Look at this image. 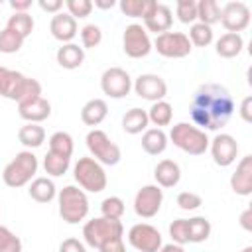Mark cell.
<instances>
[{
  "label": "cell",
  "mask_w": 252,
  "mask_h": 252,
  "mask_svg": "<svg viewBox=\"0 0 252 252\" xmlns=\"http://www.w3.org/2000/svg\"><path fill=\"white\" fill-rule=\"evenodd\" d=\"M154 4H156L154 0H122L118 4V8L128 18H142L144 20L148 16V12L154 8Z\"/></svg>",
  "instance_id": "d6a6232c"
},
{
  "label": "cell",
  "mask_w": 252,
  "mask_h": 252,
  "mask_svg": "<svg viewBox=\"0 0 252 252\" xmlns=\"http://www.w3.org/2000/svg\"><path fill=\"white\" fill-rule=\"evenodd\" d=\"M18 140H20V144L26 146L28 150L39 148V146L45 142V130H43V126H39V124L26 122V124L18 130Z\"/></svg>",
  "instance_id": "83f0119b"
},
{
  "label": "cell",
  "mask_w": 252,
  "mask_h": 252,
  "mask_svg": "<svg viewBox=\"0 0 252 252\" xmlns=\"http://www.w3.org/2000/svg\"><path fill=\"white\" fill-rule=\"evenodd\" d=\"M98 252H126V246H124L122 236H118V238H112V240L104 242V244L98 248Z\"/></svg>",
  "instance_id": "bcb514c9"
},
{
  "label": "cell",
  "mask_w": 252,
  "mask_h": 252,
  "mask_svg": "<svg viewBox=\"0 0 252 252\" xmlns=\"http://www.w3.org/2000/svg\"><path fill=\"white\" fill-rule=\"evenodd\" d=\"M240 118L244 122H252V96H244L240 102Z\"/></svg>",
  "instance_id": "c3c4849f"
},
{
  "label": "cell",
  "mask_w": 252,
  "mask_h": 252,
  "mask_svg": "<svg viewBox=\"0 0 252 252\" xmlns=\"http://www.w3.org/2000/svg\"><path fill=\"white\" fill-rule=\"evenodd\" d=\"M211 222L209 219L205 217H193V219H187V240L193 242V244H199V242H205L209 236H211Z\"/></svg>",
  "instance_id": "f1b7e54d"
},
{
  "label": "cell",
  "mask_w": 252,
  "mask_h": 252,
  "mask_svg": "<svg viewBox=\"0 0 252 252\" xmlns=\"http://www.w3.org/2000/svg\"><path fill=\"white\" fill-rule=\"evenodd\" d=\"M73 177L79 187L89 193H100L108 183L104 167L94 158H79V161L73 165Z\"/></svg>",
  "instance_id": "8992f818"
},
{
  "label": "cell",
  "mask_w": 252,
  "mask_h": 252,
  "mask_svg": "<svg viewBox=\"0 0 252 252\" xmlns=\"http://www.w3.org/2000/svg\"><path fill=\"white\" fill-rule=\"evenodd\" d=\"M230 189L242 197H248L252 193V156L250 154H246L236 163V169L230 175Z\"/></svg>",
  "instance_id": "e0dca14e"
},
{
  "label": "cell",
  "mask_w": 252,
  "mask_h": 252,
  "mask_svg": "<svg viewBox=\"0 0 252 252\" xmlns=\"http://www.w3.org/2000/svg\"><path fill=\"white\" fill-rule=\"evenodd\" d=\"M24 45V37L8 28L0 30V53H16Z\"/></svg>",
  "instance_id": "8d00e7d4"
},
{
  "label": "cell",
  "mask_w": 252,
  "mask_h": 252,
  "mask_svg": "<svg viewBox=\"0 0 252 252\" xmlns=\"http://www.w3.org/2000/svg\"><path fill=\"white\" fill-rule=\"evenodd\" d=\"M197 20L205 26H213L220 22V6L217 0H201L197 2Z\"/></svg>",
  "instance_id": "1f68e13d"
},
{
  "label": "cell",
  "mask_w": 252,
  "mask_h": 252,
  "mask_svg": "<svg viewBox=\"0 0 252 252\" xmlns=\"http://www.w3.org/2000/svg\"><path fill=\"white\" fill-rule=\"evenodd\" d=\"M49 32H51V35H53L57 41H61V43H71L73 37H75L77 32H79L77 20H75L73 16H69L67 12H59V14H55V16L51 18V22H49Z\"/></svg>",
  "instance_id": "d6986e66"
},
{
  "label": "cell",
  "mask_w": 252,
  "mask_h": 252,
  "mask_svg": "<svg viewBox=\"0 0 252 252\" xmlns=\"http://www.w3.org/2000/svg\"><path fill=\"white\" fill-rule=\"evenodd\" d=\"M128 242L138 252H159V248L163 246L159 230L148 222H138V224L130 226Z\"/></svg>",
  "instance_id": "8fae6325"
},
{
  "label": "cell",
  "mask_w": 252,
  "mask_h": 252,
  "mask_svg": "<svg viewBox=\"0 0 252 252\" xmlns=\"http://www.w3.org/2000/svg\"><path fill=\"white\" fill-rule=\"evenodd\" d=\"M18 114L32 124H39L51 114V102L45 96H37L33 100H26L18 104Z\"/></svg>",
  "instance_id": "ffe728a7"
},
{
  "label": "cell",
  "mask_w": 252,
  "mask_h": 252,
  "mask_svg": "<svg viewBox=\"0 0 252 252\" xmlns=\"http://www.w3.org/2000/svg\"><path fill=\"white\" fill-rule=\"evenodd\" d=\"M209 148H211V156H213V161L220 167H228L236 161V156H238V142L234 136L230 134H217L211 142H209Z\"/></svg>",
  "instance_id": "9a60e30c"
},
{
  "label": "cell",
  "mask_w": 252,
  "mask_h": 252,
  "mask_svg": "<svg viewBox=\"0 0 252 252\" xmlns=\"http://www.w3.org/2000/svg\"><path fill=\"white\" fill-rule=\"evenodd\" d=\"M191 118L197 128L217 132L220 130L234 112V100L226 87L219 83H203L191 98Z\"/></svg>",
  "instance_id": "6da1fadb"
},
{
  "label": "cell",
  "mask_w": 252,
  "mask_h": 252,
  "mask_svg": "<svg viewBox=\"0 0 252 252\" xmlns=\"http://www.w3.org/2000/svg\"><path fill=\"white\" fill-rule=\"evenodd\" d=\"M159 252H185V248L183 246H179V244H165V246H161L159 248Z\"/></svg>",
  "instance_id": "f5cc1de1"
},
{
  "label": "cell",
  "mask_w": 252,
  "mask_h": 252,
  "mask_svg": "<svg viewBox=\"0 0 252 252\" xmlns=\"http://www.w3.org/2000/svg\"><path fill=\"white\" fill-rule=\"evenodd\" d=\"M28 193L35 203H49L57 197V187L49 177H35L30 181Z\"/></svg>",
  "instance_id": "cb8c5ba5"
},
{
  "label": "cell",
  "mask_w": 252,
  "mask_h": 252,
  "mask_svg": "<svg viewBox=\"0 0 252 252\" xmlns=\"http://www.w3.org/2000/svg\"><path fill=\"white\" fill-rule=\"evenodd\" d=\"M0 96H4L8 100H16L20 104V102L33 100V98L41 96V85H39V81L26 77L20 71L0 65Z\"/></svg>",
  "instance_id": "7a4b0ae2"
},
{
  "label": "cell",
  "mask_w": 252,
  "mask_h": 252,
  "mask_svg": "<svg viewBox=\"0 0 252 252\" xmlns=\"http://www.w3.org/2000/svg\"><path fill=\"white\" fill-rule=\"evenodd\" d=\"M59 252H87L85 244L79 240V238H65L61 244H59Z\"/></svg>",
  "instance_id": "f6af8a7d"
},
{
  "label": "cell",
  "mask_w": 252,
  "mask_h": 252,
  "mask_svg": "<svg viewBox=\"0 0 252 252\" xmlns=\"http://www.w3.org/2000/svg\"><path fill=\"white\" fill-rule=\"evenodd\" d=\"M55 59H57V63H59L63 69L73 71V69H79V67L83 65V61H85V49L79 47V45L73 43V41H71V43H63V45L57 49Z\"/></svg>",
  "instance_id": "7402d4cb"
},
{
  "label": "cell",
  "mask_w": 252,
  "mask_h": 252,
  "mask_svg": "<svg viewBox=\"0 0 252 252\" xmlns=\"http://www.w3.org/2000/svg\"><path fill=\"white\" fill-rule=\"evenodd\" d=\"M39 4V8L43 10V12H49V14H59L61 12V8H63V0H39L37 2Z\"/></svg>",
  "instance_id": "7dc6e473"
},
{
  "label": "cell",
  "mask_w": 252,
  "mask_h": 252,
  "mask_svg": "<svg viewBox=\"0 0 252 252\" xmlns=\"http://www.w3.org/2000/svg\"><path fill=\"white\" fill-rule=\"evenodd\" d=\"M169 236H171V242L173 244H187V219H177L169 224Z\"/></svg>",
  "instance_id": "ee69618b"
},
{
  "label": "cell",
  "mask_w": 252,
  "mask_h": 252,
  "mask_svg": "<svg viewBox=\"0 0 252 252\" xmlns=\"http://www.w3.org/2000/svg\"><path fill=\"white\" fill-rule=\"evenodd\" d=\"M242 47H244V37L240 33H228V32L222 33L217 39V45H215L217 55H220L224 59H232V57L240 55Z\"/></svg>",
  "instance_id": "484cf974"
},
{
  "label": "cell",
  "mask_w": 252,
  "mask_h": 252,
  "mask_svg": "<svg viewBox=\"0 0 252 252\" xmlns=\"http://www.w3.org/2000/svg\"><path fill=\"white\" fill-rule=\"evenodd\" d=\"M167 140H171L175 148H179L189 156H203L209 150V142H211L205 130L189 122H177L175 126H171Z\"/></svg>",
  "instance_id": "277c9868"
},
{
  "label": "cell",
  "mask_w": 252,
  "mask_h": 252,
  "mask_svg": "<svg viewBox=\"0 0 252 252\" xmlns=\"http://www.w3.org/2000/svg\"><path fill=\"white\" fill-rule=\"evenodd\" d=\"M220 24L228 33H240L250 24V8L244 2H226L220 8Z\"/></svg>",
  "instance_id": "5bb4252c"
},
{
  "label": "cell",
  "mask_w": 252,
  "mask_h": 252,
  "mask_svg": "<svg viewBox=\"0 0 252 252\" xmlns=\"http://www.w3.org/2000/svg\"><path fill=\"white\" fill-rule=\"evenodd\" d=\"M242 252H252V246H246V248H242Z\"/></svg>",
  "instance_id": "db71d44e"
},
{
  "label": "cell",
  "mask_w": 252,
  "mask_h": 252,
  "mask_svg": "<svg viewBox=\"0 0 252 252\" xmlns=\"http://www.w3.org/2000/svg\"><path fill=\"white\" fill-rule=\"evenodd\" d=\"M148 112V120L161 128V126H169L171 124V118H173V106L167 102V100H158V102H152L150 110Z\"/></svg>",
  "instance_id": "f546056e"
},
{
  "label": "cell",
  "mask_w": 252,
  "mask_h": 252,
  "mask_svg": "<svg viewBox=\"0 0 252 252\" xmlns=\"http://www.w3.org/2000/svg\"><path fill=\"white\" fill-rule=\"evenodd\" d=\"M175 14L181 24H195L197 20V2L195 0H177Z\"/></svg>",
  "instance_id": "f35d334b"
},
{
  "label": "cell",
  "mask_w": 252,
  "mask_h": 252,
  "mask_svg": "<svg viewBox=\"0 0 252 252\" xmlns=\"http://www.w3.org/2000/svg\"><path fill=\"white\" fill-rule=\"evenodd\" d=\"M122 47H124V53L132 59H142L154 49L152 39H150V35L142 24H130L124 28Z\"/></svg>",
  "instance_id": "30bf717a"
},
{
  "label": "cell",
  "mask_w": 252,
  "mask_h": 252,
  "mask_svg": "<svg viewBox=\"0 0 252 252\" xmlns=\"http://www.w3.org/2000/svg\"><path fill=\"white\" fill-rule=\"evenodd\" d=\"M187 37H189L191 45L207 47V45L213 43L215 33H213V28H211V26H205V24H201V22H195V24H191V28H189V35H187Z\"/></svg>",
  "instance_id": "d590c367"
},
{
  "label": "cell",
  "mask_w": 252,
  "mask_h": 252,
  "mask_svg": "<svg viewBox=\"0 0 252 252\" xmlns=\"http://www.w3.org/2000/svg\"><path fill=\"white\" fill-rule=\"evenodd\" d=\"M6 28L12 30V32H16V33H20V35L26 39V37L33 32V18H32L28 12H22V14L14 12V14L8 18Z\"/></svg>",
  "instance_id": "e575fe53"
},
{
  "label": "cell",
  "mask_w": 252,
  "mask_h": 252,
  "mask_svg": "<svg viewBox=\"0 0 252 252\" xmlns=\"http://www.w3.org/2000/svg\"><path fill=\"white\" fill-rule=\"evenodd\" d=\"M152 47L161 55V57H167V59H181V57H187L193 49L187 33L183 32H165V33H159L156 35Z\"/></svg>",
  "instance_id": "9c48e42d"
},
{
  "label": "cell",
  "mask_w": 252,
  "mask_h": 252,
  "mask_svg": "<svg viewBox=\"0 0 252 252\" xmlns=\"http://www.w3.org/2000/svg\"><path fill=\"white\" fill-rule=\"evenodd\" d=\"M250 219H252V209L248 207V209H244L242 215H240V226H242L246 232L252 230V220H250Z\"/></svg>",
  "instance_id": "f907efd6"
},
{
  "label": "cell",
  "mask_w": 252,
  "mask_h": 252,
  "mask_svg": "<svg viewBox=\"0 0 252 252\" xmlns=\"http://www.w3.org/2000/svg\"><path fill=\"white\" fill-rule=\"evenodd\" d=\"M142 148L150 156H159L167 148V134L161 128H148L142 134Z\"/></svg>",
  "instance_id": "4316f807"
},
{
  "label": "cell",
  "mask_w": 252,
  "mask_h": 252,
  "mask_svg": "<svg viewBox=\"0 0 252 252\" xmlns=\"http://www.w3.org/2000/svg\"><path fill=\"white\" fill-rule=\"evenodd\" d=\"M85 142H87V148L91 152V158H94L100 165H116L122 158L120 148L108 138V134L104 130L93 128L87 134Z\"/></svg>",
  "instance_id": "ba28073f"
},
{
  "label": "cell",
  "mask_w": 252,
  "mask_h": 252,
  "mask_svg": "<svg viewBox=\"0 0 252 252\" xmlns=\"http://www.w3.org/2000/svg\"><path fill=\"white\" fill-rule=\"evenodd\" d=\"M100 89L110 98H124L132 89V79L126 69L110 67L100 77Z\"/></svg>",
  "instance_id": "4fadbf2b"
},
{
  "label": "cell",
  "mask_w": 252,
  "mask_h": 252,
  "mask_svg": "<svg viewBox=\"0 0 252 252\" xmlns=\"http://www.w3.org/2000/svg\"><path fill=\"white\" fill-rule=\"evenodd\" d=\"M175 201H177L179 209H183V211H195L203 205V197L199 193H193V191H181Z\"/></svg>",
  "instance_id": "7bdbcfd3"
},
{
  "label": "cell",
  "mask_w": 252,
  "mask_h": 252,
  "mask_svg": "<svg viewBox=\"0 0 252 252\" xmlns=\"http://www.w3.org/2000/svg\"><path fill=\"white\" fill-rule=\"evenodd\" d=\"M108 114V104L104 98H91L89 102H85V106L81 108V120L87 126H98Z\"/></svg>",
  "instance_id": "603a6c76"
},
{
  "label": "cell",
  "mask_w": 252,
  "mask_h": 252,
  "mask_svg": "<svg viewBox=\"0 0 252 252\" xmlns=\"http://www.w3.org/2000/svg\"><path fill=\"white\" fill-rule=\"evenodd\" d=\"M124 211H126L124 201H122L120 197H116V195H110V197H106V199L100 203V213H102V217H106V219H116V220H120L122 215H124Z\"/></svg>",
  "instance_id": "74e56055"
},
{
  "label": "cell",
  "mask_w": 252,
  "mask_h": 252,
  "mask_svg": "<svg viewBox=\"0 0 252 252\" xmlns=\"http://www.w3.org/2000/svg\"><path fill=\"white\" fill-rule=\"evenodd\" d=\"M100 8V10H110V8H114L116 6V2L114 0H94L93 2V8Z\"/></svg>",
  "instance_id": "816d5d0a"
},
{
  "label": "cell",
  "mask_w": 252,
  "mask_h": 252,
  "mask_svg": "<svg viewBox=\"0 0 252 252\" xmlns=\"http://www.w3.org/2000/svg\"><path fill=\"white\" fill-rule=\"evenodd\" d=\"M37 167H39V161H37L35 154L32 150H24V152H18L6 163L4 171H2V179L8 187L18 189V187L28 185L35 177Z\"/></svg>",
  "instance_id": "3957f363"
},
{
  "label": "cell",
  "mask_w": 252,
  "mask_h": 252,
  "mask_svg": "<svg viewBox=\"0 0 252 252\" xmlns=\"http://www.w3.org/2000/svg\"><path fill=\"white\" fill-rule=\"evenodd\" d=\"M163 203V191L159 185H144L134 197V213L142 219H152L159 213Z\"/></svg>",
  "instance_id": "7c38bea8"
},
{
  "label": "cell",
  "mask_w": 252,
  "mask_h": 252,
  "mask_svg": "<svg viewBox=\"0 0 252 252\" xmlns=\"http://www.w3.org/2000/svg\"><path fill=\"white\" fill-rule=\"evenodd\" d=\"M73 136L69 132H53L49 136V152L51 154H57V156H63V158H71L73 156Z\"/></svg>",
  "instance_id": "4dcf8cb0"
},
{
  "label": "cell",
  "mask_w": 252,
  "mask_h": 252,
  "mask_svg": "<svg viewBox=\"0 0 252 252\" xmlns=\"http://www.w3.org/2000/svg\"><path fill=\"white\" fill-rule=\"evenodd\" d=\"M65 6H67V14L73 16L75 20L77 18H87L93 12V2L91 0H67Z\"/></svg>",
  "instance_id": "b9f144b4"
},
{
  "label": "cell",
  "mask_w": 252,
  "mask_h": 252,
  "mask_svg": "<svg viewBox=\"0 0 252 252\" xmlns=\"http://www.w3.org/2000/svg\"><path fill=\"white\" fill-rule=\"evenodd\" d=\"M10 6L14 12L22 14V12H28L32 8V0H10Z\"/></svg>",
  "instance_id": "681fc988"
},
{
  "label": "cell",
  "mask_w": 252,
  "mask_h": 252,
  "mask_svg": "<svg viewBox=\"0 0 252 252\" xmlns=\"http://www.w3.org/2000/svg\"><path fill=\"white\" fill-rule=\"evenodd\" d=\"M124 234V226L116 219H106V217H96L85 222L83 226V238L91 248H100L104 242L118 238Z\"/></svg>",
  "instance_id": "52a82bcc"
},
{
  "label": "cell",
  "mask_w": 252,
  "mask_h": 252,
  "mask_svg": "<svg viewBox=\"0 0 252 252\" xmlns=\"http://www.w3.org/2000/svg\"><path fill=\"white\" fill-rule=\"evenodd\" d=\"M134 93L140 98H146L150 102H158V100H165L167 94V85L159 75L154 73H142L136 81H134Z\"/></svg>",
  "instance_id": "2e32d148"
},
{
  "label": "cell",
  "mask_w": 252,
  "mask_h": 252,
  "mask_svg": "<svg viewBox=\"0 0 252 252\" xmlns=\"http://www.w3.org/2000/svg\"><path fill=\"white\" fill-rule=\"evenodd\" d=\"M102 41V32L96 24H87L81 28V43L83 49H93Z\"/></svg>",
  "instance_id": "ab89813d"
},
{
  "label": "cell",
  "mask_w": 252,
  "mask_h": 252,
  "mask_svg": "<svg viewBox=\"0 0 252 252\" xmlns=\"http://www.w3.org/2000/svg\"><path fill=\"white\" fill-rule=\"evenodd\" d=\"M173 24V16H171V8L165 4H154V8L148 12V16L144 18V30L146 32H154L156 35L165 33L171 30Z\"/></svg>",
  "instance_id": "ac0fdd59"
},
{
  "label": "cell",
  "mask_w": 252,
  "mask_h": 252,
  "mask_svg": "<svg viewBox=\"0 0 252 252\" xmlns=\"http://www.w3.org/2000/svg\"><path fill=\"white\" fill-rule=\"evenodd\" d=\"M0 252H22V240L8 226L0 224Z\"/></svg>",
  "instance_id": "60d3db41"
},
{
  "label": "cell",
  "mask_w": 252,
  "mask_h": 252,
  "mask_svg": "<svg viewBox=\"0 0 252 252\" xmlns=\"http://www.w3.org/2000/svg\"><path fill=\"white\" fill-rule=\"evenodd\" d=\"M154 177H156L159 187H165V189L175 187L179 183V179H181V167L173 159H161L154 167Z\"/></svg>",
  "instance_id": "44dd1931"
},
{
  "label": "cell",
  "mask_w": 252,
  "mask_h": 252,
  "mask_svg": "<svg viewBox=\"0 0 252 252\" xmlns=\"http://www.w3.org/2000/svg\"><path fill=\"white\" fill-rule=\"evenodd\" d=\"M59 217L67 224H79L89 215V197L77 185H65L57 193Z\"/></svg>",
  "instance_id": "5b68a950"
},
{
  "label": "cell",
  "mask_w": 252,
  "mask_h": 252,
  "mask_svg": "<svg viewBox=\"0 0 252 252\" xmlns=\"http://www.w3.org/2000/svg\"><path fill=\"white\" fill-rule=\"evenodd\" d=\"M148 124H150L148 112L144 108H138V106L126 110V114L122 116V130L126 134H132V136L146 132L148 130Z\"/></svg>",
  "instance_id": "d4e9b609"
},
{
  "label": "cell",
  "mask_w": 252,
  "mask_h": 252,
  "mask_svg": "<svg viewBox=\"0 0 252 252\" xmlns=\"http://www.w3.org/2000/svg\"><path fill=\"white\" fill-rule=\"evenodd\" d=\"M69 165H71V158H63V156H57V154H51V152H47L45 158H43V169L51 177L65 175Z\"/></svg>",
  "instance_id": "836d02e7"
}]
</instances>
